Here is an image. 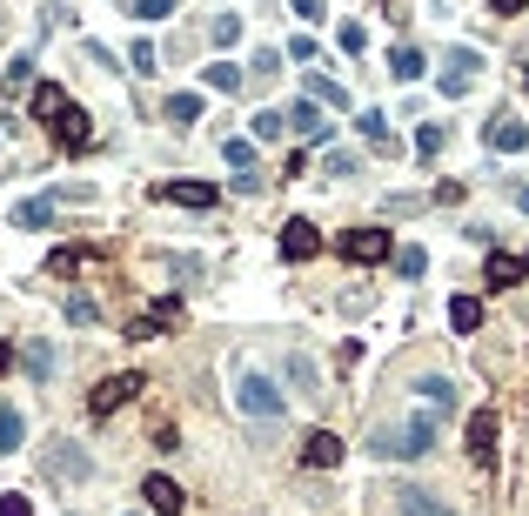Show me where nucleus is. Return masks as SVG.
Listing matches in <instances>:
<instances>
[{"instance_id":"30","label":"nucleus","mask_w":529,"mask_h":516,"mask_svg":"<svg viewBox=\"0 0 529 516\" xmlns=\"http://www.w3.org/2000/svg\"><path fill=\"white\" fill-rule=\"evenodd\" d=\"M389 262H396V275H402V282H422V269H429V255H422V248H396Z\"/></svg>"},{"instance_id":"45","label":"nucleus","mask_w":529,"mask_h":516,"mask_svg":"<svg viewBox=\"0 0 529 516\" xmlns=\"http://www.w3.org/2000/svg\"><path fill=\"white\" fill-rule=\"evenodd\" d=\"M0 516H34V503L27 496H0Z\"/></svg>"},{"instance_id":"34","label":"nucleus","mask_w":529,"mask_h":516,"mask_svg":"<svg viewBox=\"0 0 529 516\" xmlns=\"http://www.w3.org/2000/svg\"><path fill=\"white\" fill-rule=\"evenodd\" d=\"M355 168H362L355 148H329V155H322V175H355Z\"/></svg>"},{"instance_id":"49","label":"nucleus","mask_w":529,"mask_h":516,"mask_svg":"<svg viewBox=\"0 0 529 516\" xmlns=\"http://www.w3.org/2000/svg\"><path fill=\"white\" fill-rule=\"evenodd\" d=\"M523 269H529V255H523Z\"/></svg>"},{"instance_id":"42","label":"nucleus","mask_w":529,"mask_h":516,"mask_svg":"<svg viewBox=\"0 0 529 516\" xmlns=\"http://www.w3.org/2000/svg\"><path fill=\"white\" fill-rule=\"evenodd\" d=\"M282 61H315V34H295V41L282 47Z\"/></svg>"},{"instance_id":"29","label":"nucleus","mask_w":529,"mask_h":516,"mask_svg":"<svg viewBox=\"0 0 529 516\" xmlns=\"http://www.w3.org/2000/svg\"><path fill=\"white\" fill-rule=\"evenodd\" d=\"M221 161H228V168H255V141L228 135V141H221Z\"/></svg>"},{"instance_id":"5","label":"nucleus","mask_w":529,"mask_h":516,"mask_svg":"<svg viewBox=\"0 0 529 516\" xmlns=\"http://www.w3.org/2000/svg\"><path fill=\"white\" fill-rule=\"evenodd\" d=\"M342 255L369 269V262H389V255H396V242H389V228H349V235H342Z\"/></svg>"},{"instance_id":"4","label":"nucleus","mask_w":529,"mask_h":516,"mask_svg":"<svg viewBox=\"0 0 529 516\" xmlns=\"http://www.w3.org/2000/svg\"><path fill=\"white\" fill-rule=\"evenodd\" d=\"M476 74H483V54L476 47H449V61H442V74H436V88L456 101V94H469L476 88Z\"/></svg>"},{"instance_id":"38","label":"nucleus","mask_w":529,"mask_h":516,"mask_svg":"<svg viewBox=\"0 0 529 516\" xmlns=\"http://www.w3.org/2000/svg\"><path fill=\"white\" fill-rule=\"evenodd\" d=\"M288 382H295L302 396H315V369H309V356H288Z\"/></svg>"},{"instance_id":"25","label":"nucleus","mask_w":529,"mask_h":516,"mask_svg":"<svg viewBox=\"0 0 529 516\" xmlns=\"http://www.w3.org/2000/svg\"><path fill=\"white\" fill-rule=\"evenodd\" d=\"M14 228H54V195H34V202L14 208Z\"/></svg>"},{"instance_id":"46","label":"nucleus","mask_w":529,"mask_h":516,"mask_svg":"<svg viewBox=\"0 0 529 516\" xmlns=\"http://www.w3.org/2000/svg\"><path fill=\"white\" fill-rule=\"evenodd\" d=\"M489 7H496V14H523V0H489Z\"/></svg>"},{"instance_id":"1","label":"nucleus","mask_w":529,"mask_h":516,"mask_svg":"<svg viewBox=\"0 0 529 516\" xmlns=\"http://www.w3.org/2000/svg\"><path fill=\"white\" fill-rule=\"evenodd\" d=\"M436 449V416L422 409V416H409L402 429H375L369 436V456H389V463H402V456H429Z\"/></svg>"},{"instance_id":"13","label":"nucleus","mask_w":529,"mask_h":516,"mask_svg":"<svg viewBox=\"0 0 529 516\" xmlns=\"http://www.w3.org/2000/svg\"><path fill=\"white\" fill-rule=\"evenodd\" d=\"M302 463H309V470H335V463H342V436H335V429H309V436H302Z\"/></svg>"},{"instance_id":"12","label":"nucleus","mask_w":529,"mask_h":516,"mask_svg":"<svg viewBox=\"0 0 529 516\" xmlns=\"http://www.w3.org/2000/svg\"><path fill=\"white\" fill-rule=\"evenodd\" d=\"M469 463H496V409H476L469 416Z\"/></svg>"},{"instance_id":"6","label":"nucleus","mask_w":529,"mask_h":516,"mask_svg":"<svg viewBox=\"0 0 529 516\" xmlns=\"http://www.w3.org/2000/svg\"><path fill=\"white\" fill-rule=\"evenodd\" d=\"M288 128H295V135L309 141V148H322V141L335 135L329 108H322V101H309V94H302V101H295V108H288Z\"/></svg>"},{"instance_id":"33","label":"nucleus","mask_w":529,"mask_h":516,"mask_svg":"<svg viewBox=\"0 0 529 516\" xmlns=\"http://www.w3.org/2000/svg\"><path fill=\"white\" fill-rule=\"evenodd\" d=\"M275 135H288V114L282 108H262V114H255V141H275Z\"/></svg>"},{"instance_id":"21","label":"nucleus","mask_w":529,"mask_h":516,"mask_svg":"<svg viewBox=\"0 0 529 516\" xmlns=\"http://www.w3.org/2000/svg\"><path fill=\"white\" fill-rule=\"evenodd\" d=\"M161 121H168V128H195L201 121V94H168V101H161Z\"/></svg>"},{"instance_id":"16","label":"nucleus","mask_w":529,"mask_h":516,"mask_svg":"<svg viewBox=\"0 0 529 516\" xmlns=\"http://www.w3.org/2000/svg\"><path fill=\"white\" fill-rule=\"evenodd\" d=\"M141 496H148V510H155V516H181V510H188V496H181L175 476H148Z\"/></svg>"},{"instance_id":"15","label":"nucleus","mask_w":529,"mask_h":516,"mask_svg":"<svg viewBox=\"0 0 529 516\" xmlns=\"http://www.w3.org/2000/svg\"><path fill=\"white\" fill-rule=\"evenodd\" d=\"M309 255H322V228L315 222H288L282 228V262H309Z\"/></svg>"},{"instance_id":"28","label":"nucleus","mask_w":529,"mask_h":516,"mask_svg":"<svg viewBox=\"0 0 529 516\" xmlns=\"http://www.w3.org/2000/svg\"><path fill=\"white\" fill-rule=\"evenodd\" d=\"M201 81H208L215 94H235L242 88V68H235V61H215V68H201Z\"/></svg>"},{"instance_id":"2","label":"nucleus","mask_w":529,"mask_h":516,"mask_svg":"<svg viewBox=\"0 0 529 516\" xmlns=\"http://www.w3.org/2000/svg\"><path fill=\"white\" fill-rule=\"evenodd\" d=\"M41 470L54 476V483H67V490H81V483H94V449L74 443V436H54V443L41 449Z\"/></svg>"},{"instance_id":"24","label":"nucleus","mask_w":529,"mask_h":516,"mask_svg":"<svg viewBox=\"0 0 529 516\" xmlns=\"http://www.w3.org/2000/svg\"><path fill=\"white\" fill-rule=\"evenodd\" d=\"M422 68H429V54H422V47H409V41L389 54V74H396V81H422Z\"/></svg>"},{"instance_id":"20","label":"nucleus","mask_w":529,"mask_h":516,"mask_svg":"<svg viewBox=\"0 0 529 516\" xmlns=\"http://www.w3.org/2000/svg\"><path fill=\"white\" fill-rule=\"evenodd\" d=\"M21 369H27V376H34V382H47V376H54V369H61V356H54V342H41V336H34V342H27V349H21Z\"/></svg>"},{"instance_id":"18","label":"nucleus","mask_w":529,"mask_h":516,"mask_svg":"<svg viewBox=\"0 0 529 516\" xmlns=\"http://www.w3.org/2000/svg\"><path fill=\"white\" fill-rule=\"evenodd\" d=\"M416 396H422V409H429V416H449V409H456V382H449V376H422Z\"/></svg>"},{"instance_id":"8","label":"nucleus","mask_w":529,"mask_h":516,"mask_svg":"<svg viewBox=\"0 0 529 516\" xmlns=\"http://www.w3.org/2000/svg\"><path fill=\"white\" fill-rule=\"evenodd\" d=\"M134 389H148V382L134 376V369H121V376H108V382L88 396V409H94V416H114L121 403H134Z\"/></svg>"},{"instance_id":"41","label":"nucleus","mask_w":529,"mask_h":516,"mask_svg":"<svg viewBox=\"0 0 529 516\" xmlns=\"http://www.w3.org/2000/svg\"><path fill=\"white\" fill-rule=\"evenodd\" d=\"M94 315H101V309H94V295H74V302H67V322H81V329H88Z\"/></svg>"},{"instance_id":"19","label":"nucleus","mask_w":529,"mask_h":516,"mask_svg":"<svg viewBox=\"0 0 529 516\" xmlns=\"http://www.w3.org/2000/svg\"><path fill=\"white\" fill-rule=\"evenodd\" d=\"M389 496H396V516H449L436 490H389Z\"/></svg>"},{"instance_id":"27","label":"nucleus","mask_w":529,"mask_h":516,"mask_svg":"<svg viewBox=\"0 0 529 516\" xmlns=\"http://www.w3.org/2000/svg\"><path fill=\"white\" fill-rule=\"evenodd\" d=\"M362 135H369V148H396V135H389V114L382 108H362V121H355Z\"/></svg>"},{"instance_id":"43","label":"nucleus","mask_w":529,"mask_h":516,"mask_svg":"<svg viewBox=\"0 0 529 516\" xmlns=\"http://www.w3.org/2000/svg\"><path fill=\"white\" fill-rule=\"evenodd\" d=\"M235 195H242V202H255V195H262V175H255V168H242V175H235Z\"/></svg>"},{"instance_id":"40","label":"nucleus","mask_w":529,"mask_h":516,"mask_svg":"<svg viewBox=\"0 0 529 516\" xmlns=\"http://www.w3.org/2000/svg\"><path fill=\"white\" fill-rule=\"evenodd\" d=\"M181 0H134V21H161V14H175Z\"/></svg>"},{"instance_id":"10","label":"nucleus","mask_w":529,"mask_h":516,"mask_svg":"<svg viewBox=\"0 0 529 516\" xmlns=\"http://www.w3.org/2000/svg\"><path fill=\"white\" fill-rule=\"evenodd\" d=\"M54 141H61L67 155H88V148H94V114L88 108H67L61 121H54Z\"/></svg>"},{"instance_id":"14","label":"nucleus","mask_w":529,"mask_h":516,"mask_svg":"<svg viewBox=\"0 0 529 516\" xmlns=\"http://www.w3.org/2000/svg\"><path fill=\"white\" fill-rule=\"evenodd\" d=\"M27 108H34V121H47V128H54V121H61V114L74 108V101H67V88H61V81H34Z\"/></svg>"},{"instance_id":"37","label":"nucleus","mask_w":529,"mask_h":516,"mask_svg":"<svg viewBox=\"0 0 529 516\" xmlns=\"http://www.w3.org/2000/svg\"><path fill=\"white\" fill-rule=\"evenodd\" d=\"M248 68H255V81H275V74H282V54H275V47H255Z\"/></svg>"},{"instance_id":"35","label":"nucleus","mask_w":529,"mask_h":516,"mask_svg":"<svg viewBox=\"0 0 529 516\" xmlns=\"http://www.w3.org/2000/svg\"><path fill=\"white\" fill-rule=\"evenodd\" d=\"M128 68H134V74H155V68H161V54H155V41H148V34H141V41H134Z\"/></svg>"},{"instance_id":"31","label":"nucleus","mask_w":529,"mask_h":516,"mask_svg":"<svg viewBox=\"0 0 529 516\" xmlns=\"http://www.w3.org/2000/svg\"><path fill=\"white\" fill-rule=\"evenodd\" d=\"M442 148H449V128H442V121H422L416 128V155H442Z\"/></svg>"},{"instance_id":"23","label":"nucleus","mask_w":529,"mask_h":516,"mask_svg":"<svg viewBox=\"0 0 529 516\" xmlns=\"http://www.w3.org/2000/svg\"><path fill=\"white\" fill-rule=\"evenodd\" d=\"M21 443H27V416L14 403H0V456H14Z\"/></svg>"},{"instance_id":"44","label":"nucleus","mask_w":529,"mask_h":516,"mask_svg":"<svg viewBox=\"0 0 529 516\" xmlns=\"http://www.w3.org/2000/svg\"><path fill=\"white\" fill-rule=\"evenodd\" d=\"M295 14H302V21L315 27V21H322V14H329V0H295Z\"/></svg>"},{"instance_id":"32","label":"nucleus","mask_w":529,"mask_h":516,"mask_svg":"<svg viewBox=\"0 0 529 516\" xmlns=\"http://www.w3.org/2000/svg\"><path fill=\"white\" fill-rule=\"evenodd\" d=\"M81 262H88V248H74V242H67V248H54V255H47V275H74Z\"/></svg>"},{"instance_id":"39","label":"nucleus","mask_w":529,"mask_h":516,"mask_svg":"<svg viewBox=\"0 0 529 516\" xmlns=\"http://www.w3.org/2000/svg\"><path fill=\"white\" fill-rule=\"evenodd\" d=\"M335 41H342V54H362V47H369V27H362V21H342V34H335Z\"/></svg>"},{"instance_id":"36","label":"nucleus","mask_w":529,"mask_h":516,"mask_svg":"<svg viewBox=\"0 0 529 516\" xmlns=\"http://www.w3.org/2000/svg\"><path fill=\"white\" fill-rule=\"evenodd\" d=\"M208 34H215V47H235V41H242V21H235V14H215Z\"/></svg>"},{"instance_id":"9","label":"nucleus","mask_w":529,"mask_h":516,"mask_svg":"<svg viewBox=\"0 0 529 516\" xmlns=\"http://www.w3.org/2000/svg\"><path fill=\"white\" fill-rule=\"evenodd\" d=\"M483 141L496 148V155H523V148H529V121H516V114H489Z\"/></svg>"},{"instance_id":"11","label":"nucleus","mask_w":529,"mask_h":516,"mask_svg":"<svg viewBox=\"0 0 529 516\" xmlns=\"http://www.w3.org/2000/svg\"><path fill=\"white\" fill-rule=\"evenodd\" d=\"M161 329H181V302H175V295H168V302H148V309L134 315L128 336H134V342H148V336H161Z\"/></svg>"},{"instance_id":"47","label":"nucleus","mask_w":529,"mask_h":516,"mask_svg":"<svg viewBox=\"0 0 529 516\" xmlns=\"http://www.w3.org/2000/svg\"><path fill=\"white\" fill-rule=\"evenodd\" d=\"M7 369H14V349H7V342H0V376H7Z\"/></svg>"},{"instance_id":"7","label":"nucleus","mask_w":529,"mask_h":516,"mask_svg":"<svg viewBox=\"0 0 529 516\" xmlns=\"http://www.w3.org/2000/svg\"><path fill=\"white\" fill-rule=\"evenodd\" d=\"M155 195H161V202H175V208H195V215H208V208L221 202L215 181H161Z\"/></svg>"},{"instance_id":"22","label":"nucleus","mask_w":529,"mask_h":516,"mask_svg":"<svg viewBox=\"0 0 529 516\" xmlns=\"http://www.w3.org/2000/svg\"><path fill=\"white\" fill-rule=\"evenodd\" d=\"M449 329H456V336H476V329H483V302H476V295H456V302H449Z\"/></svg>"},{"instance_id":"3","label":"nucleus","mask_w":529,"mask_h":516,"mask_svg":"<svg viewBox=\"0 0 529 516\" xmlns=\"http://www.w3.org/2000/svg\"><path fill=\"white\" fill-rule=\"evenodd\" d=\"M235 409L255 416V423H275V416H282V389H275L262 369H242V382H235Z\"/></svg>"},{"instance_id":"17","label":"nucleus","mask_w":529,"mask_h":516,"mask_svg":"<svg viewBox=\"0 0 529 516\" xmlns=\"http://www.w3.org/2000/svg\"><path fill=\"white\" fill-rule=\"evenodd\" d=\"M483 282H489V289H516V282H523V255H503V248H489Z\"/></svg>"},{"instance_id":"48","label":"nucleus","mask_w":529,"mask_h":516,"mask_svg":"<svg viewBox=\"0 0 529 516\" xmlns=\"http://www.w3.org/2000/svg\"><path fill=\"white\" fill-rule=\"evenodd\" d=\"M516 208H523V215H529V188H516Z\"/></svg>"},{"instance_id":"26","label":"nucleus","mask_w":529,"mask_h":516,"mask_svg":"<svg viewBox=\"0 0 529 516\" xmlns=\"http://www.w3.org/2000/svg\"><path fill=\"white\" fill-rule=\"evenodd\" d=\"M309 101H322V108H349V88H342V81H329V74H309Z\"/></svg>"}]
</instances>
